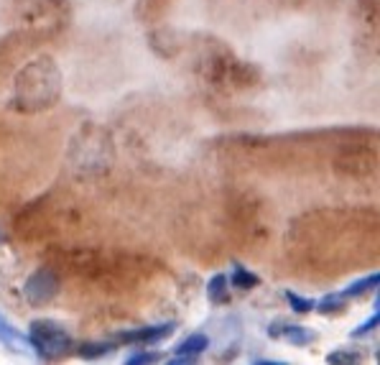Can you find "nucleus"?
Listing matches in <instances>:
<instances>
[{"label":"nucleus","mask_w":380,"mask_h":365,"mask_svg":"<svg viewBox=\"0 0 380 365\" xmlns=\"http://www.w3.org/2000/svg\"><path fill=\"white\" fill-rule=\"evenodd\" d=\"M28 342L41 360H61L74 353L72 335L54 319H34L28 327Z\"/></svg>","instance_id":"nucleus-1"},{"label":"nucleus","mask_w":380,"mask_h":365,"mask_svg":"<svg viewBox=\"0 0 380 365\" xmlns=\"http://www.w3.org/2000/svg\"><path fill=\"white\" fill-rule=\"evenodd\" d=\"M57 291H59V281H57V276H54L49 268H39L36 273H31V276L26 279V286H23V294L26 299H28V304L34 306L49 304L51 299L57 297Z\"/></svg>","instance_id":"nucleus-2"},{"label":"nucleus","mask_w":380,"mask_h":365,"mask_svg":"<svg viewBox=\"0 0 380 365\" xmlns=\"http://www.w3.org/2000/svg\"><path fill=\"white\" fill-rule=\"evenodd\" d=\"M268 337L270 340H286L288 345L306 348V345H314V342H317V332L309 330V327L286 324L283 319H276V322H270V327H268Z\"/></svg>","instance_id":"nucleus-3"},{"label":"nucleus","mask_w":380,"mask_h":365,"mask_svg":"<svg viewBox=\"0 0 380 365\" xmlns=\"http://www.w3.org/2000/svg\"><path fill=\"white\" fill-rule=\"evenodd\" d=\"M177 324L174 322H161V324H151V327H138V330H128L120 332L118 337H112L115 342H138V345H153V342L166 340L171 332H174Z\"/></svg>","instance_id":"nucleus-4"},{"label":"nucleus","mask_w":380,"mask_h":365,"mask_svg":"<svg viewBox=\"0 0 380 365\" xmlns=\"http://www.w3.org/2000/svg\"><path fill=\"white\" fill-rule=\"evenodd\" d=\"M207 348H210V335H204V332H194V335H189V337H184V340L179 342L177 350H174V357H171L169 363L171 365L197 363L199 355H202Z\"/></svg>","instance_id":"nucleus-5"},{"label":"nucleus","mask_w":380,"mask_h":365,"mask_svg":"<svg viewBox=\"0 0 380 365\" xmlns=\"http://www.w3.org/2000/svg\"><path fill=\"white\" fill-rule=\"evenodd\" d=\"M0 345L8 350V353H34L31 350V342H28V335L18 330L16 324L10 322L8 317L0 312Z\"/></svg>","instance_id":"nucleus-6"},{"label":"nucleus","mask_w":380,"mask_h":365,"mask_svg":"<svg viewBox=\"0 0 380 365\" xmlns=\"http://www.w3.org/2000/svg\"><path fill=\"white\" fill-rule=\"evenodd\" d=\"M207 299L214 306H222L230 302V279L225 273H217V276L210 279V284H207Z\"/></svg>","instance_id":"nucleus-7"},{"label":"nucleus","mask_w":380,"mask_h":365,"mask_svg":"<svg viewBox=\"0 0 380 365\" xmlns=\"http://www.w3.org/2000/svg\"><path fill=\"white\" fill-rule=\"evenodd\" d=\"M118 342L115 340H100V342H79L77 345V355L85 357V360H97V357L110 355Z\"/></svg>","instance_id":"nucleus-8"},{"label":"nucleus","mask_w":380,"mask_h":365,"mask_svg":"<svg viewBox=\"0 0 380 365\" xmlns=\"http://www.w3.org/2000/svg\"><path fill=\"white\" fill-rule=\"evenodd\" d=\"M314 309H319V315H342L347 309V297L345 294H327L319 299V304H314Z\"/></svg>","instance_id":"nucleus-9"},{"label":"nucleus","mask_w":380,"mask_h":365,"mask_svg":"<svg viewBox=\"0 0 380 365\" xmlns=\"http://www.w3.org/2000/svg\"><path fill=\"white\" fill-rule=\"evenodd\" d=\"M378 281H380V276L378 273H368L365 279H360V281H352L350 286H347L342 294H345L347 299H355V297H365V294H370V291H375V286H378Z\"/></svg>","instance_id":"nucleus-10"},{"label":"nucleus","mask_w":380,"mask_h":365,"mask_svg":"<svg viewBox=\"0 0 380 365\" xmlns=\"http://www.w3.org/2000/svg\"><path fill=\"white\" fill-rule=\"evenodd\" d=\"M258 284H261L258 273H250L246 266H235V271H232V286H235V289L250 291V289H255Z\"/></svg>","instance_id":"nucleus-11"},{"label":"nucleus","mask_w":380,"mask_h":365,"mask_svg":"<svg viewBox=\"0 0 380 365\" xmlns=\"http://www.w3.org/2000/svg\"><path fill=\"white\" fill-rule=\"evenodd\" d=\"M286 302L288 306L294 309L296 315H309V312H314V299H306V297H299L296 291H286Z\"/></svg>","instance_id":"nucleus-12"},{"label":"nucleus","mask_w":380,"mask_h":365,"mask_svg":"<svg viewBox=\"0 0 380 365\" xmlns=\"http://www.w3.org/2000/svg\"><path fill=\"white\" fill-rule=\"evenodd\" d=\"M163 357L156 350H141V353H133V355L126 357L128 365H146V363H161Z\"/></svg>","instance_id":"nucleus-13"},{"label":"nucleus","mask_w":380,"mask_h":365,"mask_svg":"<svg viewBox=\"0 0 380 365\" xmlns=\"http://www.w3.org/2000/svg\"><path fill=\"white\" fill-rule=\"evenodd\" d=\"M378 322H380V315L375 312V315L370 317V319H365L363 324H357L355 330L350 332V337H365V335H370L375 327H378Z\"/></svg>","instance_id":"nucleus-14"},{"label":"nucleus","mask_w":380,"mask_h":365,"mask_svg":"<svg viewBox=\"0 0 380 365\" xmlns=\"http://www.w3.org/2000/svg\"><path fill=\"white\" fill-rule=\"evenodd\" d=\"M363 355L360 353H345V350H337V353H330L327 355V363H360Z\"/></svg>","instance_id":"nucleus-15"},{"label":"nucleus","mask_w":380,"mask_h":365,"mask_svg":"<svg viewBox=\"0 0 380 365\" xmlns=\"http://www.w3.org/2000/svg\"><path fill=\"white\" fill-rule=\"evenodd\" d=\"M0 243H6V233H3V228H0Z\"/></svg>","instance_id":"nucleus-16"}]
</instances>
